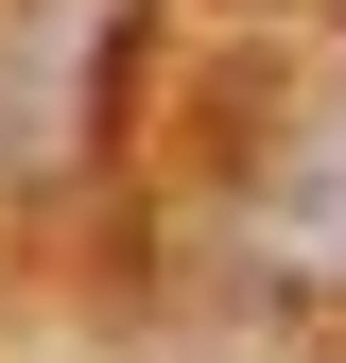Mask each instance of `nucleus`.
I'll return each instance as SVG.
<instances>
[{
    "mask_svg": "<svg viewBox=\"0 0 346 363\" xmlns=\"http://www.w3.org/2000/svg\"><path fill=\"white\" fill-rule=\"evenodd\" d=\"M104 35L121 0H0V173H69L86 121H104Z\"/></svg>",
    "mask_w": 346,
    "mask_h": 363,
    "instance_id": "f257e3e1",
    "label": "nucleus"
},
{
    "mask_svg": "<svg viewBox=\"0 0 346 363\" xmlns=\"http://www.w3.org/2000/svg\"><path fill=\"white\" fill-rule=\"evenodd\" d=\"M242 225L294 259V277H346V104H312L277 156H260V191H242Z\"/></svg>",
    "mask_w": 346,
    "mask_h": 363,
    "instance_id": "f03ea898",
    "label": "nucleus"
}]
</instances>
